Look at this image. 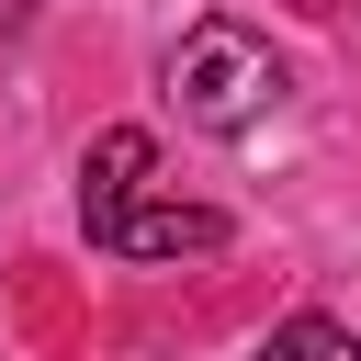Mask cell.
<instances>
[{"label":"cell","instance_id":"cell-2","mask_svg":"<svg viewBox=\"0 0 361 361\" xmlns=\"http://www.w3.org/2000/svg\"><path fill=\"white\" fill-rule=\"evenodd\" d=\"M147 169H158V135H147V124H102L90 158H79V226L102 237L124 203H147Z\"/></svg>","mask_w":361,"mask_h":361},{"label":"cell","instance_id":"cell-1","mask_svg":"<svg viewBox=\"0 0 361 361\" xmlns=\"http://www.w3.org/2000/svg\"><path fill=\"white\" fill-rule=\"evenodd\" d=\"M169 102H180V124H203V135H248V124L282 102L271 34H248V23H192V34L169 45Z\"/></svg>","mask_w":361,"mask_h":361},{"label":"cell","instance_id":"cell-4","mask_svg":"<svg viewBox=\"0 0 361 361\" xmlns=\"http://www.w3.org/2000/svg\"><path fill=\"white\" fill-rule=\"evenodd\" d=\"M248 361H361V338H350L338 316H282V327H271Z\"/></svg>","mask_w":361,"mask_h":361},{"label":"cell","instance_id":"cell-3","mask_svg":"<svg viewBox=\"0 0 361 361\" xmlns=\"http://www.w3.org/2000/svg\"><path fill=\"white\" fill-rule=\"evenodd\" d=\"M90 248H113V259H203V248H226V214L214 203H124Z\"/></svg>","mask_w":361,"mask_h":361}]
</instances>
